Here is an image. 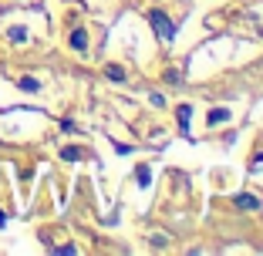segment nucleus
Masks as SVG:
<instances>
[{
  "instance_id": "1a4fd4ad",
  "label": "nucleus",
  "mask_w": 263,
  "mask_h": 256,
  "mask_svg": "<svg viewBox=\"0 0 263 256\" xmlns=\"http://www.w3.org/2000/svg\"><path fill=\"white\" fill-rule=\"evenodd\" d=\"M17 85H21L24 91H37V88H41V85H37V81H34V78H21V81H17Z\"/></svg>"
},
{
  "instance_id": "ddd939ff",
  "label": "nucleus",
  "mask_w": 263,
  "mask_h": 256,
  "mask_svg": "<svg viewBox=\"0 0 263 256\" xmlns=\"http://www.w3.org/2000/svg\"><path fill=\"white\" fill-rule=\"evenodd\" d=\"M4 223H7V219H4V212H0V226H4Z\"/></svg>"
},
{
  "instance_id": "9d476101",
  "label": "nucleus",
  "mask_w": 263,
  "mask_h": 256,
  "mask_svg": "<svg viewBox=\"0 0 263 256\" xmlns=\"http://www.w3.org/2000/svg\"><path fill=\"white\" fill-rule=\"evenodd\" d=\"M7 37H10V41H27V31H24V27H10Z\"/></svg>"
},
{
  "instance_id": "423d86ee",
  "label": "nucleus",
  "mask_w": 263,
  "mask_h": 256,
  "mask_svg": "<svg viewBox=\"0 0 263 256\" xmlns=\"http://www.w3.org/2000/svg\"><path fill=\"white\" fill-rule=\"evenodd\" d=\"M135 179L142 182V189H148V182H152V172H148V165H139V169H135Z\"/></svg>"
},
{
  "instance_id": "39448f33",
  "label": "nucleus",
  "mask_w": 263,
  "mask_h": 256,
  "mask_svg": "<svg viewBox=\"0 0 263 256\" xmlns=\"http://www.w3.org/2000/svg\"><path fill=\"white\" fill-rule=\"evenodd\" d=\"M105 78L108 81H125V71L118 68V64H108V68H105Z\"/></svg>"
},
{
  "instance_id": "20e7f679",
  "label": "nucleus",
  "mask_w": 263,
  "mask_h": 256,
  "mask_svg": "<svg viewBox=\"0 0 263 256\" xmlns=\"http://www.w3.org/2000/svg\"><path fill=\"white\" fill-rule=\"evenodd\" d=\"M233 206H236V209H260V199H256V195H236Z\"/></svg>"
},
{
  "instance_id": "0eeeda50",
  "label": "nucleus",
  "mask_w": 263,
  "mask_h": 256,
  "mask_svg": "<svg viewBox=\"0 0 263 256\" xmlns=\"http://www.w3.org/2000/svg\"><path fill=\"white\" fill-rule=\"evenodd\" d=\"M226 118H230V111H226V108L209 111V125H219V122H226Z\"/></svg>"
},
{
  "instance_id": "9b49d317",
  "label": "nucleus",
  "mask_w": 263,
  "mask_h": 256,
  "mask_svg": "<svg viewBox=\"0 0 263 256\" xmlns=\"http://www.w3.org/2000/svg\"><path fill=\"white\" fill-rule=\"evenodd\" d=\"M165 81H169V85H182V74H179V71H165Z\"/></svg>"
},
{
  "instance_id": "f8f14e48",
  "label": "nucleus",
  "mask_w": 263,
  "mask_h": 256,
  "mask_svg": "<svg viewBox=\"0 0 263 256\" xmlns=\"http://www.w3.org/2000/svg\"><path fill=\"white\" fill-rule=\"evenodd\" d=\"M115 152H118V155H128L132 145H122V142H115Z\"/></svg>"
},
{
  "instance_id": "f257e3e1",
  "label": "nucleus",
  "mask_w": 263,
  "mask_h": 256,
  "mask_svg": "<svg viewBox=\"0 0 263 256\" xmlns=\"http://www.w3.org/2000/svg\"><path fill=\"white\" fill-rule=\"evenodd\" d=\"M148 21H152L155 34H159L162 41H176V24H172L169 17L162 14V10H148Z\"/></svg>"
},
{
  "instance_id": "7ed1b4c3",
  "label": "nucleus",
  "mask_w": 263,
  "mask_h": 256,
  "mask_svg": "<svg viewBox=\"0 0 263 256\" xmlns=\"http://www.w3.org/2000/svg\"><path fill=\"white\" fill-rule=\"evenodd\" d=\"M189 118H193V105H179V132L189 135Z\"/></svg>"
},
{
  "instance_id": "6e6552de",
  "label": "nucleus",
  "mask_w": 263,
  "mask_h": 256,
  "mask_svg": "<svg viewBox=\"0 0 263 256\" xmlns=\"http://www.w3.org/2000/svg\"><path fill=\"white\" fill-rule=\"evenodd\" d=\"M61 159H64V162H78V159H81V148H64Z\"/></svg>"
},
{
  "instance_id": "f03ea898",
  "label": "nucleus",
  "mask_w": 263,
  "mask_h": 256,
  "mask_svg": "<svg viewBox=\"0 0 263 256\" xmlns=\"http://www.w3.org/2000/svg\"><path fill=\"white\" fill-rule=\"evenodd\" d=\"M71 47H74L78 54H85V51H88V31H85V27H74V31H71Z\"/></svg>"
}]
</instances>
